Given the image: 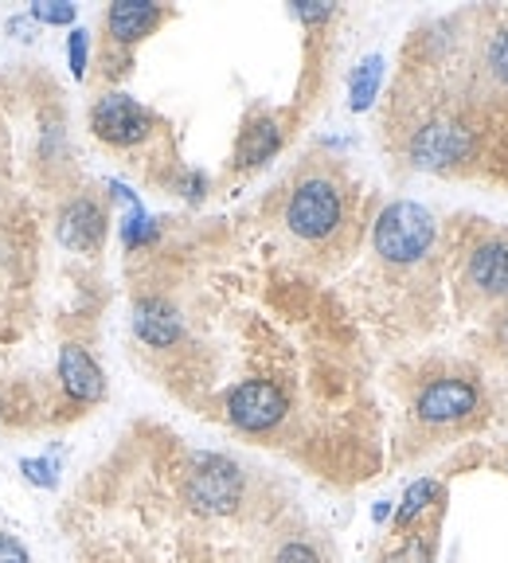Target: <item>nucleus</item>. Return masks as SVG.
<instances>
[{"label":"nucleus","instance_id":"3","mask_svg":"<svg viewBox=\"0 0 508 563\" xmlns=\"http://www.w3.org/2000/svg\"><path fill=\"white\" fill-rule=\"evenodd\" d=\"M185 501L200 517H228L243 501V470L223 454H196L185 470Z\"/></svg>","mask_w":508,"mask_h":563},{"label":"nucleus","instance_id":"13","mask_svg":"<svg viewBox=\"0 0 508 563\" xmlns=\"http://www.w3.org/2000/svg\"><path fill=\"white\" fill-rule=\"evenodd\" d=\"M278 150H281L278 122H274V118H254V122L243 130V137H239V165L243 168L266 165Z\"/></svg>","mask_w":508,"mask_h":563},{"label":"nucleus","instance_id":"12","mask_svg":"<svg viewBox=\"0 0 508 563\" xmlns=\"http://www.w3.org/2000/svg\"><path fill=\"white\" fill-rule=\"evenodd\" d=\"M465 274H470V286L482 290L485 298H508V239H489L474 246Z\"/></svg>","mask_w":508,"mask_h":563},{"label":"nucleus","instance_id":"18","mask_svg":"<svg viewBox=\"0 0 508 563\" xmlns=\"http://www.w3.org/2000/svg\"><path fill=\"white\" fill-rule=\"evenodd\" d=\"M87 63H90V35L82 27H70L67 35V67L75 79H87Z\"/></svg>","mask_w":508,"mask_h":563},{"label":"nucleus","instance_id":"1","mask_svg":"<svg viewBox=\"0 0 508 563\" xmlns=\"http://www.w3.org/2000/svg\"><path fill=\"white\" fill-rule=\"evenodd\" d=\"M439 239V223L422 203L415 200H395L379 211L376 228H372V243L376 255L391 266H415L430 255V246Z\"/></svg>","mask_w":508,"mask_h":563},{"label":"nucleus","instance_id":"10","mask_svg":"<svg viewBox=\"0 0 508 563\" xmlns=\"http://www.w3.org/2000/svg\"><path fill=\"white\" fill-rule=\"evenodd\" d=\"M133 333L150 349H173L180 336H185V321H180V309L165 298H141L133 306Z\"/></svg>","mask_w":508,"mask_h":563},{"label":"nucleus","instance_id":"19","mask_svg":"<svg viewBox=\"0 0 508 563\" xmlns=\"http://www.w3.org/2000/svg\"><path fill=\"white\" fill-rule=\"evenodd\" d=\"M485 63H489L493 79H497L500 87H508V27H500V32L489 40V52H485Z\"/></svg>","mask_w":508,"mask_h":563},{"label":"nucleus","instance_id":"4","mask_svg":"<svg viewBox=\"0 0 508 563\" xmlns=\"http://www.w3.org/2000/svg\"><path fill=\"white\" fill-rule=\"evenodd\" d=\"M223 411H228V422L235 431L266 434L289 415V396L274 379H243L228 391Z\"/></svg>","mask_w":508,"mask_h":563},{"label":"nucleus","instance_id":"11","mask_svg":"<svg viewBox=\"0 0 508 563\" xmlns=\"http://www.w3.org/2000/svg\"><path fill=\"white\" fill-rule=\"evenodd\" d=\"M161 20H165L161 4H150V0H118V4L106 9V32L114 35V44L130 47L157 32Z\"/></svg>","mask_w":508,"mask_h":563},{"label":"nucleus","instance_id":"15","mask_svg":"<svg viewBox=\"0 0 508 563\" xmlns=\"http://www.w3.org/2000/svg\"><path fill=\"white\" fill-rule=\"evenodd\" d=\"M379 82H384V59H379V55H368V59L352 70V90H349L352 102L349 106L356 110V114H364V110L376 102Z\"/></svg>","mask_w":508,"mask_h":563},{"label":"nucleus","instance_id":"24","mask_svg":"<svg viewBox=\"0 0 508 563\" xmlns=\"http://www.w3.org/2000/svg\"><path fill=\"white\" fill-rule=\"evenodd\" d=\"M391 512H395V509H391V501H379L376 509H372V520H376V525H384V520L391 517Z\"/></svg>","mask_w":508,"mask_h":563},{"label":"nucleus","instance_id":"22","mask_svg":"<svg viewBox=\"0 0 508 563\" xmlns=\"http://www.w3.org/2000/svg\"><path fill=\"white\" fill-rule=\"evenodd\" d=\"M333 4H324V0H301V4H294V16L306 20V24H321V20L333 16Z\"/></svg>","mask_w":508,"mask_h":563},{"label":"nucleus","instance_id":"9","mask_svg":"<svg viewBox=\"0 0 508 563\" xmlns=\"http://www.w3.org/2000/svg\"><path fill=\"white\" fill-rule=\"evenodd\" d=\"M59 384L70 404H79V407H95L106 399V372L98 368L95 356L75 341L59 349Z\"/></svg>","mask_w":508,"mask_h":563},{"label":"nucleus","instance_id":"17","mask_svg":"<svg viewBox=\"0 0 508 563\" xmlns=\"http://www.w3.org/2000/svg\"><path fill=\"white\" fill-rule=\"evenodd\" d=\"M27 16H32L35 24H47V27H70L75 20H79V9L67 4V0H40V4H32Z\"/></svg>","mask_w":508,"mask_h":563},{"label":"nucleus","instance_id":"16","mask_svg":"<svg viewBox=\"0 0 508 563\" xmlns=\"http://www.w3.org/2000/svg\"><path fill=\"white\" fill-rule=\"evenodd\" d=\"M20 474H24V482L35 485V489H55V485H59V462L47 454L20 457Z\"/></svg>","mask_w":508,"mask_h":563},{"label":"nucleus","instance_id":"6","mask_svg":"<svg viewBox=\"0 0 508 563\" xmlns=\"http://www.w3.org/2000/svg\"><path fill=\"white\" fill-rule=\"evenodd\" d=\"M470 153H474V133L450 118H434V122L419 125L407 141V157L415 168H454Z\"/></svg>","mask_w":508,"mask_h":563},{"label":"nucleus","instance_id":"21","mask_svg":"<svg viewBox=\"0 0 508 563\" xmlns=\"http://www.w3.org/2000/svg\"><path fill=\"white\" fill-rule=\"evenodd\" d=\"M387 563H434V555H430V544L422 537H411L399 552L387 555Z\"/></svg>","mask_w":508,"mask_h":563},{"label":"nucleus","instance_id":"23","mask_svg":"<svg viewBox=\"0 0 508 563\" xmlns=\"http://www.w3.org/2000/svg\"><path fill=\"white\" fill-rule=\"evenodd\" d=\"M0 563H32V555H27V548L16 537L0 532Z\"/></svg>","mask_w":508,"mask_h":563},{"label":"nucleus","instance_id":"5","mask_svg":"<svg viewBox=\"0 0 508 563\" xmlns=\"http://www.w3.org/2000/svg\"><path fill=\"white\" fill-rule=\"evenodd\" d=\"M90 130L106 145H118V150H130L153 133V114L125 90H106L95 106H90Z\"/></svg>","mask_w":508,"mask_h":563},{"label":"nucleus","instance_id":"14","mask_svg":"<svg viewBox=\"0 0 508 563\" xmlns=\"http://www.w3.org/2000/svg\"><path fill=\"white\" fill-rule=\"evenodd\" d=\"M439 493H442V485L434 482V477H422V482H411L407 485V493H404V501L395 505V528H411L415 520L422 517V512L430 509V505L439 501Z\"/></svg>","mask_w":508,"mask_h":563},{"label":"nucleus","instance_id":"8","mask_svg":"<svg viewBox=\"0 0 508 563\" xmlns=\"http://www.w3.org/2000/svg\"><path fill=\"white\" fill-rule=\"evenodd\" d=\"M106 231H110V216L98 200L90 196H75V200L63 203L59 220H55V235L67 251H79V255H95L98 246L106 243Z\"/></svg>","mask_w":508,"mask_h":563},{"label":"nucleus","instance_id":"7","mask_svg":"<svg viewBox=\"0 0 508 563\" xmlns=\"http://www.w3.org/2000/svg\"><path fill=\"white\" fill-rule=\"evenodd\" d=\"M482 407V391H477L474 379L462 376H442L430 379L427 387L415 399V415L427 427H450V422H462Z\"/></svg>","mask_w":508,"mask_h":563},{"label":"nucleus","instance_id":"2","mask_svg":"<svg viewBox=\"0 0 508 563\" xmlns=\"http://www.w3.org/2000/svg\"><path fill=\"white\" fill-rule=\"evenodd\" d=\"M344 223V192L329 176H306L286 200V228L306 243H324Z\"/></svg>","mask_w":508,"mask_h":563},{"label":"nucleus","instance_id":"25","mask_svg":"<svg viewBox=\"0 0 508 563\" xmlns=\"http://www.w3.org/2000/svg\"><path fill=\"white\" fill-rule=\"evenodd\" d=\"M505 336H508V325H505Z\"/></svg>","mask_w":508,"mask_h":563},{"label":"nucleus","instance_id":"20","mask_svg":"<svg viewBox=\"0 0 508 563\" xmlns=\"http://www.w3.org/2000/svg\"><path fill=\"white\" fill-rule=\"evenodd\" d=\"M274 563H321V552L313 544H306V540H289V544L278 548Z\"/></svg>","mask_w":508,"mask_h":563}]
</instances>
